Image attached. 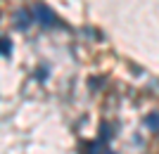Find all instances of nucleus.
<instances>
[{
    "instance_id": "f257e3e1",
    "label": "nucleus",
    "mask_w": 159,
    "mask_h": 154,
    "mask_svg": "<svg viewBox=\"0 0 159 154\" xmlns=\"http://www.w3.org/2000/svg\"><path fill=\"white\" fill-rule=\"evenodd\" d=\"M36 17H38L45 26H52V24H57V19H55V14H52V10H48L45 5H38L36 7Z\"/></svg>"
},
{
    "instance_id": "f03ea898",
    "label": "nucleus",
    "mask_w": 159,
    "mask_h": 154,
    "mask_svg": "<svg viewBox=\"0 0 159 154\" xmlns=\"http://www.w3.org/2000/svg\"><path fill=\"white\" fill-rule=\"evenodd\" d=\"M10 55H12V43H10V38H2V57L10 59Z\"/></svg>"
},
{
    "instance_id": "7ed1b4c3",
    "label": "nucleus",
    "mask_w": 159,
    "mask_h": 154,
    "mask_svg": "<svg viewBox=\"0 0 159 154\" xmlns=\"http://www.w3.org/2000/svg\"><path fill=\"white\" fill-rule=\"evenodd\" d=\"M147 126H150V128H157L159 126V116H150V119H147Z\"/></svg>"
},
{
    "instance_id": "20e7f679",
    "label": "nucleus",
    "mask_w": 159,
    "mask_h": 154,
    "mask_svg": "<svg viewBox=\"0 0 159 154\" xmlns=\"http://www.w3.org/2000/svg\"><path fill=\"white\" fill-rule=\"evenodd\" d=\"M19 26H26V12H19Z\"/></svg>"
},
{
    "instance_id": "39448f33",
    "label": "nucleus",
    "mask_w": 159,
    "mask_h": 154,
    "mask_svg": "<svg viewBox=\"0 0 159 154\" xmlns=\"http://www.w3.org/2000/svg\"><path fill=\"white\" fill-rule=\"evenodd\" d=\"M107 154H114V152H107Z\"/></svg>"
}]
</instances>
